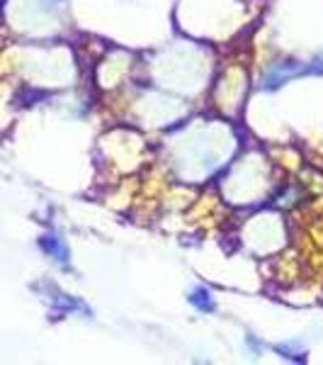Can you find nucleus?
Masks as SVG:
<instances>
[{
    "instance_id": "f257e3e1",
    "label": "nucleus",
    "mask_w": 323,
    "mask_h": 365,
    "mask_svg": "<svg viewBox=\"0 0 323 365\" xmlns=\"http://www.w3.org/2000/svg\"><path fill=\"white\" fill-rule=\"evenodd\" d=\"M304 73H311V69L304 64H294V61H289V64H277L272 71H267L265 78H263V88H277L282 86V83L291 81V78H297V75H304Z\"/></svg>"
},
{
    "instance_id": "f03ea898",
    "label": "nucleus",
    "mask_w": 323,
    "mask_h": 365,
    "mask_svg": "<svg viewBox=\"0 0 323 365\" xmlns=\"http://www.w3.org/2000/svg\"><path fill=\"white\" fill-rule=\"evenodd\" d=\"M42 248L47 256H51L56 263L66 266L69 263V246L64 244V239H58L56 234H47V237H42Z\"/></svg>"
},
{
    "instance_id": "7ed1b4c3",
    "label": "nucleus",
    "mask_w": 323,
    "mask_h": 365,
    "mask_svg": "<svg viewBox=\"0 0 323 365\" xmlns=\"http://www.w3.org/2000/svg\"><path fill=\"white\" fill-rule=\"evenodd\" d=\"M190 305L197 307L200 311H214V300H212V292L207 287H197V290L190 292Z\"/></svg>"
}]
</instances>
